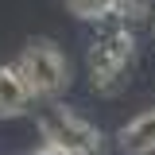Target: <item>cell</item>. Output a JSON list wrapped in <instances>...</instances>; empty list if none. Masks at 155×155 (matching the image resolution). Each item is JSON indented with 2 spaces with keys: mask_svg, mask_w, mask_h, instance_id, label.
Here are the masks:
<instances>
[{
  "mask_svg": "<svg viewBox=\"0 0 155 155\" xmlns=\"http://www.w3.org/2000/svg\"><path fill=\"white\" fill-rule=\"evenodd\" d=\"M39 132L47 140V147H54L62 155H101V132L89 120H81L78 113L51 105L39 116Z\"/></svg>",
  "mask_w": 155,
  "mask_h": 155,
  "instance_id": "1",
  "label": "cell"
},
{
  "mask_svg": "<svg viewBox=\"0 0 155 155\" xmlns=\"http://www.w3.org/2000/svg\"><path fill=\"white\" fill-rule=\"evenodd\" d=\"M16 70L23 74V81L31 85L35 97H58L66 89V81H70V66H66L62 51H58L54 43H47V39L27 43V51L19 54Z\"/></svg>",
  "mask_w": 155,
  "mask_h": 155,
  "instance_id": "2",
  "label": "cell"
},
{
  "mask_svg": "<svg viewBox=\"0 0 155 155\" xmlns=\"http://www.w3.org/2000/svg\"><path fill=\"white\" fill-rule=\"evenodd\" d=\"M132 47H136V39H132L128 27H120V23L105 27V31L93 39V47H89V74H93V85L109 89L116 78L124 74V66L132 62Z\"/></svg>",
  "mask_w": 155,
  "mask_h": 155,
  "instance_id": "3",
  "label": "cell"
},
{
  "mask_svg": "<svg viewBox=\"0 0 155 155\" xmlns=\"http://www.w3.org/2000/svg\"><path fill=\"white\" fill-rule=\"evenodd\" d=\"M35 101L31 85L23 81L16 66H0V116H19L27 113V105Z\"/></svg>",
  "mask_w": 155,
  "mask_h": 155,
  "instance_id": "4",
  "label": "cell"
},
{
  "mask_svg": "<svg viewBox=\"0 0 155 155\" xmlns=\"http://www.w3.org/2000/svg\"><path fill=\"white\" fill-rule=\"evenodd\" d=\"M120 147L128 155H147L155 151V109L143 116H136L132 124H124L120 128Z\"/></svg>",
  "mask_w": 155,
  "mask_h": 155,
  "instance_id": "5",
  "label": "cell"
},
{
  "mask_svg": "<svg viewBox=\"0 0 155 155\" xmlns=\"http://www.w3.org/2000/svg\"><path fill=\"white\" fill-rule=\"evenodd\" d=\"M120 8V0H70V12L81 19H105Z\"/></svg>",
  "mask_w": 155,
  "mask_h": 155,
  "instance_id": "6",
  "label": "cell"
},
{
  "mask_svg": "<svg viewBox=\"0 0 155 155\" xmlns=\"http://www.w3.org/2000/svg\"><path fill=\"white\" fill-rule=\"evenodd\" d=\"M35 155H62V151H54V147H39Z\"/></svg>",
  "mask_w": 155,
  "mask_h": 155,
  "instance_id": "7",
  "label": "cell"
},
{
  "mask_svg": "<svg viewBox=\"0 0 155 155\" xmlns=\"http://www.w3.org/2000/svg\"><path fill=\"white\" fill-rule=\"evenodd\" d=\"M128 4H140V0H120V8H124V12H128Z\"/></svg>",
  "mask_w": 155,
  "mask_h": 155,
  "instance_id": "8",
  "label": "cell"
}]
</instances>
